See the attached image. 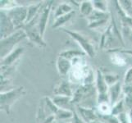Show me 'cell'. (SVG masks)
Here are the masks:
<instances>
[{"label": "cell", "instance_id": "6da1fadb", "mask_svg": "<svg viewBox=\"0 0 132 123\" xmlns=\"http://www.w3.org/2000/svg\"><path fill=\"white\" fill-rule=\"evenodd\" d=\"M26 94L24 86L13 88L7 91H3L0 94V108L6 112L7 114L10 112V109L18 99Z\"/></svg>", "mask_w": 132, "mask_h": 123}, {"label": "cell", "instance_id": "7a4b0ae2", "mask_svg": "<svg viewBox=\"0 0 132 123\" xmlns=\"http://www.w3.org/2000/svg\"><path fill=\"white\" fill-rule=\"evenodd\" d=\"M27 39V35L24 29H20L16 30L14 33L9 35L8 37L2 39L0 41V48H1V58L6 57L8 53H10L13 49H15L16 45L21 41Z\"/></svg>", "mask_w": 132, "mask_h": 123}, {"label": "cell", "instance_id": "3957f363", "mask_svg": "<svg viewBox=\"0 0 132 123\" xmlns=\"http://www.w3.org/2000/svg\"><path fill=\"white\" fill-rule=\"evenodd\" d=\"M63 31L69 35L71 39H73L80 45L81 50L85 52L86 56H88L89 58L95 57V55H96V48L94 47V44L93 43V41L88 36L74 30H63Z\"/></svg>", "mask_w": 132, "mask_h": 123}, {"label": "cell", "instance_id": "277c9868", "mask_svg": "<svg viewBox=\"0 0 132 123\" xmlns=\"http://www.w3.org/2000/svg\"><path fill=\"white\" fill-rule=\"evenodd\" d=\"M16 30L23 29L28 12V6H17L8 11H4Z\"/></svg>", "mask_w": 132, "mask_h": 123}, {"label": "cell", "instance_id": "5b68a950", "mask_svg": "<svg viewBox=\"0 0 132 123\" xmlns=\"http://www.w3.org/2000/svg\"><path fill=\"white\" fill-rule=\"evenodd\" d=\"M53 3V1L44 2L43 6L41 7V10H40L38 17L35 18V21L31 22V23H35L37 25L39 32L43 37L44 36L45 31H46L49 16H50V13H51V11H52Z\"/></svg>", "mask_w": 132, "mask_h": 123}, {"label": "cell", "instance_id": "8992f818", "mask_svg": "<svg viewBox=\"0 0 132 123\" xmlns=\"http://www.w3.org/2000/svg\"><path fill=\"white\" fill-rule=\"evenodd\" d=\"M23 29L26 33L27 39L30 42H32L40 48L46 47V43L44 39V37L40 34L37 25L35 23H30L28 25H26Z\"/></svg>", "mask_w": 132, "mask_h": 123}, {"label": "cell", "instance_id": "52a82bcc", "mask_svg": "<svg viewBox=\"0 0 132 123\" xmlns=\"http://www.w3.org/2000/svg\"><path fill=\"white\" fill-rule=\"evenodd\" d=\"M0 36H1V39L8 37L9 35L13 34L16 30H17L14 25L12 24L11 20L9 19L7 13L4 11H1L0 12Z\"/></svg>", "mask_w": 132, "mask_h": 123}, {"label": "cell", "instance_id": "ba28073f", "mask_svg": "<svg viewBox=\"0 0 132 123\" xmlns=\"http://www.w3.org/2000/svg\"><path fill=\"white\" fill-rule=\"evenodd\" d=\"M76 108V109L75 111L85 123H90L95 120L99 119V114L94 108H85L80 105H77Z\"/></svg>", "mask_w": 132, "mask_h": 123}, {"label": "cell", "instance_id": "9c48e42d", "mask_svg": "<svg viewBox=\"0 0 132 123\" xmlns=\"http://www.w3.org/2000/svg\"><path fill=\"white\" fill-rule=\"evenodd\" d=\"M25 52L24 47H16L15 49L8 53L6 57L1 58V67H10L15 65L18 62L19 58Z\"/></svg>", "mask_w": 132, "mask_h": 123}, {"label": "cell", "instance_id": "30bf717a", "mask_svg": "<svg viewBox=\"0 0 132 123\" xmlns=\"http://www.w3.org/2000/svg\"><path fill=\"white\" fill-rule=\"evenodd\" d=\"M54 95H61V96L72 97L74 94V90L71 88V82L68 80H62L56 85L53 89Z\"/></svg>", "mask_w": 132, "mask_h": 123}, {"label": "cell", "instance_id": "8fae6325", "mask_svg": "<svg viewBox=\"0 0 132 123\" xmlns=\"http://www.w3.org/2000/svg\"><path fill=\"white\" fill-rule=\"evenodd\" d=\"M57 69L58 74L62 76H67L70 74L72 69V63L71 61L63 58L62 56H58L57 58Z\"/></svg>", "mask_w": 132, "mask_h": 123}, {"label": "cell", "instance_id": "7c38bea8", "mask_svg": "<svg viewBox=\"0 0 132 123\" xmlns=\"http://www.w3.org/2000/svg\"><path fill=\"white\" fill-rule=\"evenodd\" d=\"M122 85L121 81H118L117 83L110 86L108 89V94L109 98H110V103L111 105L113 106L116 104L119 100H121V95L122 94Z\"/></svg>", "mask_w": 132, "mask_h": 123}, {"label": "cell", "instance_id": "4fadbf2b", "mask_svg": "<svg viewBox=\"0 0 132 123\" xmlns=\"http://www.w3.org/2000/svg\"><path fill=\"white\" fill-rule=\"evenodd\" d=\"M96 78H95V88H96L98 94H106L108 92L109 86L107 85L103 71L100 69H97L96 71Z\"/></svg>", "mask_w": 132, "mask_h": 123}, {"label": "cell", "instance_id": "5bb4252c", "mask_svg": "<svg viewBox=\"0 0 132 123\" xmlns=\"http://www.w3.org/2000/svg\"><path fill=\"white\" fill-rule=\"evenodd\" d=\"M44 2H39L37 3H33L28 6V12H27V18L26 21V25L31 23L33 21L35 20V18L38 17L39 13L41 10Z\"/></svg>", "mask_w": 132, "mask_h": 123}, {"label": "cell", "instance_id": "9a60e30c", "mask_svg": "<svg viewBox=\"0 0 132 123\" xmlns=\"http://www.w3.org/2000/svg\"><path fill=\"white\" fill-rule=\"evenodd\" d=\"M54 104L59 108L62 109H71V107L73 106L71 103L72 97H67V96H61V95H54L51 98Z\"/></svg>", "mask_w": 132, "mask_h": 123}, {"label": "cell", "instance_id": "2e32d148", "mask_svg": "<svg viewBox=\"0 0 132 123\" xmlns=\"http://www.w3.org/2000/svg\"><path fill=\"white\" fill-rule=\"evenodd\" d=\"M94 10V7L93 5L92 1H89V0H84V1H81L80 7H79V12L80 14L84 17L88 18L91 13L93 12Z\"/></svg>", "mask_w": 132, "mask_h": 123}, {"label": "cell", "instance_id": "e0dca14e", "mask_svg": "<svg viewBox=\"0 0 132 123\" xmlns=\"http://www.w3.org/2000/svg\"><path fill=\"white\" fill-rule=\"evenodd\" d=\"M59 56H62L63 58L68 59V60L72 61L77 58H85L86 56V54L82 50L67 49V50H64V51L61 52L60 54H59Z\"/></svg>", "mask_w": 132, "mask_h": 123}, {"label": "cell", "instance_id": "ac0fdd59", "mask_svg": "<svg viewBox=\"0 0 132 123\" xmlns=\"http://www.w3.org/2000/svg\"><path fill=\"white\" fill-rule=\"evenodd\" d=\"M73 11H75V10L70 3H62L59 4L55 9V12H54V19H56V18H57L59 17L67 15L68 13H70Z\"/></svg>", "mask_w": 132, "mask_h": 123}, {"label": "cell", "instance_id": "d6986e66", "mask_svg": "<svg viewBox=\"0 0 132 123\" xmlns=\"http://www.w3.org/2000/svg\"><path fill=\"white\" fill-rule=\"evenodd\" d=\"M75 14H76V12L73 11L70 13H68V14H67V15H64V16H62V17H59L56 18V19H54V21H53L52 27L54 29L60 28V27L66 25L67 22H69L72 18L75 17Z\"/></svg>", "mask_w": 132, "mask_h": 123}, {"label": "cell", "instance_id": "ffe728a7", "mask_svg": "<svg viewBox=\"0 0 132 123\" xmlns=\"http://www.w3.org/2000/svg\"><path fill=\"white\" fill-rule=\"evenodd\" d=\"M73 115H74V110L59 108L58 111L55 114V117L57 121H71L73 118Z\"/></svg>", "mask_w": 132, "mask_h": 123}, {"label": "cell", "instance_id": "44dd1931", "mask_svg": "<svg viewBox=\"0 0 132 123\" xmlns=\"http://www.w3.org/2000/svg\"><path fill=\"white\" fill-rule=\"evenodd\" d=\"M112 17V14L110 12H100L98 10H94L93 12L91 13V15L87 18L88 22H94V21H97L102 19H106V18H110Z\"/></svg>", "mask_w": 132, "mask_h": 123}, {"label": "cell", "instance_id": "7402d4cb", "mask_svg": "<svg viewBox=\"0 0 132 123\" xmlns=\"http://www.w3.org/2000/svg\"><path fill=\"white\" fill-rule=\"evenodd\" d=\"M124 112H127V111H126V107H125L123 98H122L116 104H114L113 106H112L111 114L114 115V116H117V115H119V114H121V113Z\"/></svg>", "mask_w": 132, "mask_h": 123}, {"label": "cell", "instance_id": "603a6c76", "mask_svg": "<svg viewBox=\"0 0 132 123\" xmlns=\"http://www.w3.org/2000/svg\"><path fill=\"white\" fill-rule=\"evenodd\" d=\"M111 53L110 59L113 64L120 67L125 66L126 64V59L121 56V53Z\"/></svg>", "mask_w": 132, "mask_h": 123}, {"label": "cell", "instance_id": "cb8c5ba5", "mask_svg": "<svg viewBox=\"0 0 132 123\" xmlns=\"http://www.w3.org/2000/svg\"><path fill=\"white\" fill-rule=\"evenodd\" d=\"M103 76L104 80H105L107 85L109 87L115 85L118 81H120V76L117 74L112 73V72H110V73H103Z\"/></svg>", "mask_w": 132, "mask_h": 123}, {"label": "cell", "instance_id": "d4e9b609", "mask_svg": "<svg viewBox=\"0 0 132 123\" xmlns=\"http://www.w3.org/2000/svg\"><path fill=\"white\" fill-rule=\"evenodd\" d=\"M95 10L103 12H108V2L103 0H94L92 1Z\"/></svg>", "mask_w": 132, "mask_h": 123}, {"label": "cell", "instance_id": "484cf974", "mask_svg": "<svg viewBox=\"0 0 132 123\" xmlns=\"http://www.w3.org/2000/svg\"><path fill=\"white\" fill-rule=\"evenodd\" d=\"M18 5L16 1L14 0H1L0 1V7H1V11H8L11 9L14 8Z\"/></svg>", "mask_w": 132, "mask_h": 123}, {"label": "cell", "instance_id": "4316f807", "mask_svg": "<svg viewBox=\"0 0 132 123\" xmlns=\"http://www.w3.org/2000/svg\"><path fill=\"white\" fill-rule=\"evenodd\" d=\"M96 108L99 115H108L112 112V105L110 103L98 104Z\"/></svg>", "mask_w": 132, "mask_h": 123}, {"label": "cell", "instance_id": "83f0119b", "mask_svg": "<svg viewBox=\"0 0 132 123\" xmlns=\"http://www.w3.org/2000/svg\"><path fill=\"white\" fill-rule=\"evenodd\" d=\"M121 31L122 36L124 38V40L125 39H126V40H128L130 43L132 44V27L121 25Z\"/></svg>", "mask_w": 132, "mask_h": 123}, {"label": "cell", "instance_id": "f1b7e54d", "mask_svg": "<svg viewBox=\"0 0 132 123\" xmlns=\"http://www.w3.org/2000/svg\"><path fill=\"white\" fill-rule=\"evenodd\" d=\"M99 119H101L105 123H120L117 116L112 114L108 115H99Z\"/></svg>", "mask_w": 132, "mask_h": 123}, {"label": "cell", "instance_id": "f546056e", "mask_svg": "<svg viewBox=\"0 0 132 123\" xmlns=\"http://www.w3.org/2000/svg\"><path fill=\"white\" fill-rule=\"evenodd\" d=\"M100 103H110V98H109L108 93L98 94V95H97V105L98 104H100Z\"/></svg>", "mask_w": 132, "mask_h": 123}, {"label": "cell", "instance_id": "4dcf8cb0", "mask_svg": "<svg viewBox=\"0 0 132 123\" xmlns=\"http://www.w3.org/2000/svg\"><path fill=\"white\" fill-rule=\"evenodd\" d=\"M108 53H119L121 54H127L132 57V48H117L115 49L108 50Z\"/></svg>", "mask_w": 132, "mask_h": 123}, {"label": "cell", "instance_id": "1f68e13d", "mask_svg": "<svg viewBox=\"0 0 132 123\" xmlns=\"http://www.w3.org/2000/svg\"><path fill=\"white\" fill-rule=\"evenodd\" d=\"M118 118V121H119L120 123H131L130 117H129V114L128 112H124L121 113V114L117 116Z\"/></svg>", "mask_w": 132, "mask_h": 123}, {"label": "cell", "instance_id": "d6a6232c", "mask_svg": "<svg viewBox=\"0 0 132 123\" xmlns=\"http://www.w3.org/2000/svg\"><path fill=\"white\" fill-rule=\"evenodd\" d=\"M123 100H124L126 109V111L128 112L132 108V94L124 95Z\"/></svg>", "mask_w": 132, "mask_h": 123}, {"label": "cell", "instance_id": "836d02e7", "mask_svg": "<svg viewBox=\"0 0 132 123\" xmlns=\"http://www.w3.org/2000/svg\"><path fill=\"white\" fill-rule=\"evenodd\" d=\"M124 84L132 85V67L129 68L124 76Z\"/></svg>", "mask_w": 132, "mask_h": 123}, {"label": "cell", "instance_id": "e575fe53", "mask_svg": "<svg viewBox=\"0 0 132 123\" xmlns=\"http://www.w3.org/2000/svg\"><path fill=\"white\" fill-rule=\"evenodd\" d=\"M122 94L124 95L132 94V85H122Z\"/></svg>", "mask_w": 132, "mask_h": 123}, {"label": "cell", "instance_id": "d590c367", "mask_svg": "<svg viewBox=\"0 0 132 123\" xmlns=\"http://www.w3.org/2000/svg\"><path fill=\"white\" fill-rule=\"evenodd\" d=\"M72 122L73 123H85L82 119L80 118V117L77 114V112L76 111H74V115H73V118L71 119Z\"/></svg>", "mask_w": 132, "mask_h": 123}, {"label": "cell", "instance_id": "8d00e7d4", "mask_svg": "<svg viewBox=\"0 0 132 123\" xmlns=\"http://www.w3.org/2000/svg\"><path fill=\"white\" fill-rule=\"evenodd\" d=\"M57 119L54 115H51L48 117L46 119H45V121L43 122V123H57Z\"/></svg>", "mask_w": 132, "mask_h": 123}, {"label": "cell", "instance_id": "74e56055", "mask_svg": "<svg viewBox=\"0 0 132 123\" xmlns=\"http://www.w3.org/2000/svg\"><path fill=\"white\" fill-rule=\"evenodd\" d=\"M128 114H129V117H130V122L132 123V108L130 109V110L128 111Z\"/></svg>", "mask_w": 132, "mask_h": 123}, {"label": "cell", "instance_id": "f35d334b", "mask_svg": "<svg viewBox=\"0 0 132 123\" xmlns=\"http://www.w3.org/2000/svg\"><path fill=\"white\" fill-rule=\"evenodd\" d=\"M90 123H105V122H103L101 119H98V120H95V121L90 122Z\"/></svg>", "mask_w": 132, "mask_h": 123}, {"label": "cell", "instance_id": "ab89813d", "mask_svg": "<svg viewBox=\"0 0 132 123\" xmlns=\"http://www.w3.org/2000/svg\"><path fill=\"white\" fill-rule=\"evenodd\" d=\"M59 123H73L72 121H59Z\"/></svg>", "mask_w": 132, "mask_h": 123}]
</instances>
